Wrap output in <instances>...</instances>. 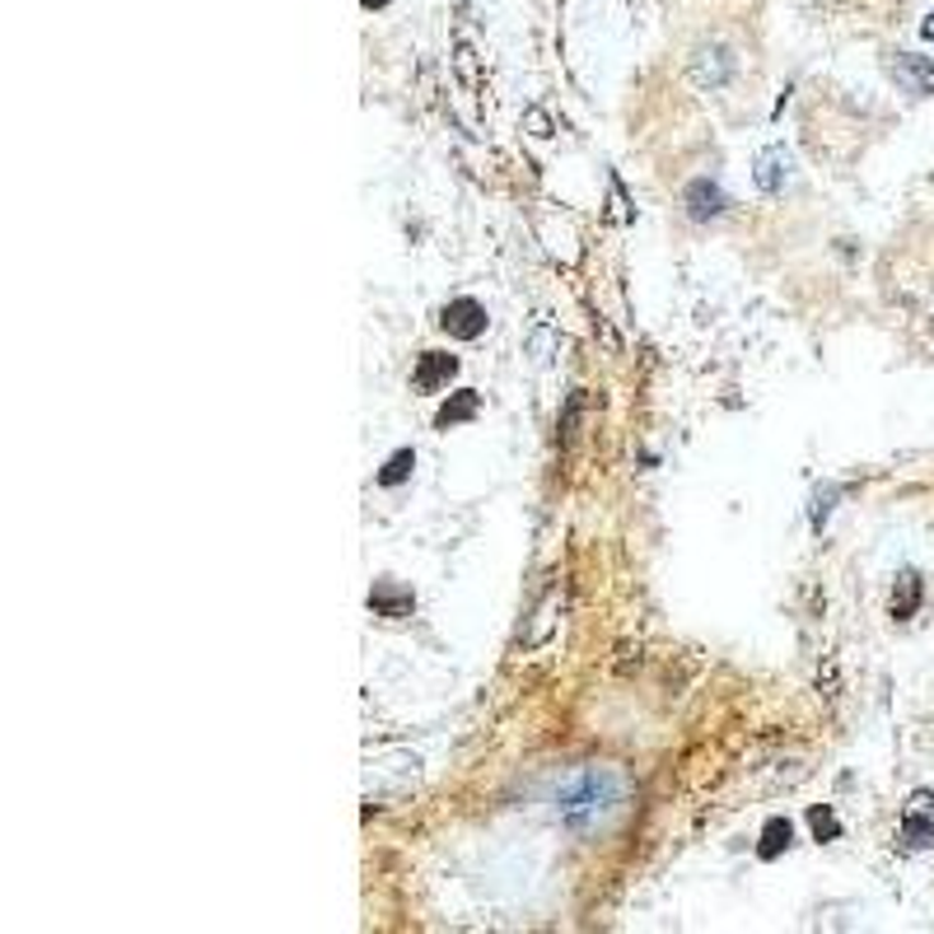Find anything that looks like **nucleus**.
<instances>
[{"label":"nucleus","instance_id":"obj_1","mask_svg":"<svg viewBox=\"0 0 934 934\" xmlns=\"http://www.w3.org/2000/svg\"><path fill=\"white\" fill-rule=\"evenodd\" d=\"M617 804H621V775L608 771V767L580 771L575 781L557 794L561 822L570 827V832H580V837H589V832H598V827H608Z\"/></svg>","mask_w":934,"mask_h":934},{"label":"nucleus","instance_id":"obj_2","mask_svg":"<svg viewBox=\"0 0 934 934\" xmlns=\"http://www.w3.org/2000/svg\"><path fill=\"white\" fill-rule=\"evenodd\" d=\"M902 845L907 851H925L934 845V790H915L902 808Z\"/></svg>","mask_w":934,"mask_h":934},{"label":"nucleus","instance_id":"obj_3","mask_svg":"<svg viewBox=\"0 0 934 934\" xmlns=\"http://www.w3.org/2000/svg\"><path fill=\"white\" fill-rule=\"evenodd\" d=\"M734 47L724 43H711V47H697V57H691V80L701 84V90H720L724 80L734 75Z\"/></svg>","mask_w":934,"mask_h":934},{"label":"nucleus","instance_id":"obj_4","mask_svg":"<svg viewBox=\"0 0 934 934\" xmlns=\"http://www.w3.org/2000/svg\"><path fill=\"white\" fill-rule=\"evenodd\" d=\"M888 71H892V80L902 84L911 98H925V94L934 90V61H930V57H911V51H897V57L888 61Z\"/></svg>","mask_w":934,"mask_h":934},{"label":"nucleus","instance_id":"obj_5","mask_svg":"<svg viewBox=\"0 0 934 934\" xmlns=\"http://www.w3.org/2000/svg\"><path fill=\"white\" fill-rule=\"evenodd\" d=\"M440 327H444L448 337H458V341H472V337L487 332V308H481L477 300H454V304L444 308Z\"/></svg>","mask_w":934,"mask_h":934},{"label":"nucleus","instance_id":"obj_6","mask_svg":"<svg viewBox=\"0 0 934 934\" xmlns=\"http://www.w3.org/2000/svg\"><path fill=\"white\" fill-rule=\"evenodd\" d=\"M454 374H458V360H454V355H444V351H425V355H421V365H417V374H411V384H417L421 393H435V388H444Z\"/></svg>","mask_w":934,"mask_h":934},{"label":"nucleus","instance_id":"obj_7","mask_svg":"<svg viewBox=\"0 0 934 934\" xmlns=\"http://www.w3.org/2000/svg\"><path fill=\"white\" fill-rule=\"evenodd\" d=\"M682 201H687V211L697 215V220H711V215H720L724 206H729V197H724V192H720V187H715L711 178H697V183H687Z\"/></svg>","mask_w":934,"mask_h":934},{"label":"nucleus","instance_id":"obj_8","mask_svg":"<svg viewBox=\"0 0 934 934\" xmlns=\"http://www.w3.org/2000/svg\"><path fill=\"white\" fill-rule=\"evenodd\" d=\"M785 178H790V150L785 145H771V150L757 154V187H762V192H781Z\"/></svg>","mask_w":934,"mask_h":934},{"label":"nucleus","instance_id":"obj_9","mask_svg":"<svg viewBox=\"0 0 934 934\" xmlns=\"http://www.w3.org/2000/svg\"><path fill=\"white\" fill-rule=\"evenodd\" d=\"M370 608H374L378 617H407L411 608H417V598H411L407 589H397L393 580H378L374 589H370Z\"/></svg>","mask_w":934,"mask_h":934},{"label":"nucleus","instance_id":"obj_10","mask_svg":"<svg viewBox=\"0 0 934 934\" xmlns=\"http://www.w3.org/2000/svg\"><path fill=\"white\" fill-rule=\"evenodd\" d=\"M921 594H925L921 575H915V570H902V575H897V584H892V617H897V621H911L915 608H921Z\"/></svg>","mask_w":934,"mask_h":934},{"label":"nucleus","instance_id":"obj_11","mask_svg":"<svg viewBox=\"0 0 934 934\" xmlns=\"http://www.w3.org/2000/svg\"><path fill=\"white\" fill-rule=\"evenodd\" d=\"M477 407H481V397H477L472 388H463V393H454V397H448V402L440 407L435 425H440V430H448V425H458V421H472V417H477Z\"/></svg>","mask_w":934,"mask_h":934},{"label":"nucleus","instance_id":"obj_12","mask_svg":"<svg viewBox=\"0 0 934 934\" xmlns=\"http://www.w3.org/2000/svg\"><path fill=\"white\" fill-rule=\"evenodd\" d=\"M790 841H794V827L785 818H771L762 827V845H757V851H762V860H775L781 851H790Z\"/></svg>","mask_w":934,"mask_h":934},{"label":"nucleus","instance_id":"obj_13","mask_svg":"<svg viewBox=\"0 0 934 934\" xmlns=\"http://www.w3.org/2000/svg\"><path fill=\"white\" fill-rule=\"evenodd\" d=\"M411 467H417V454H411V448H397V454L384 463V472H378V487H397V481H407Z\"/></svg>","mask_w":934,"mask_h":934},{"label":"nucleus","instance_id":"obj_14","mask_svg":"<svg viewBox=\"0 0 934 934\" xmlns=\"http://www.w3.org/2000/svg\"><path fill=\"white\" fill-rule=\"evenodd\" d=\"M808 827H813V837H818V841H837L841 837V822H837L832 808H813L808 813Z\"/></svg>","mask_w":934,"mask_h":934},{"label":"nucleus","instance_id":"obj_15","mask_svg":"<svg viewBox=\"0 0 934 934\" xmlns=\"http://www.w3.org/2000/svg\"><path fill=\"white\" fill-rule=\"evenodd\" d=\"M832 500H837V487H827V495H818V505H813V524H818V528H822L827 510H832Z\"/></svg>","mask_w":934,"mask_h":934},{"label":"nucleus","instance_id":"obj_16","mask_svg":"<svg viewBox=\"0 0 934 934\" xmlns=\"http://www.w3.org/2000/svg\"><path fill=\"white\" fill-rule=\"evenodd\" d=\"M921 33H925V38H934V14H930V20H925V24H921Z\"/></svg>","mask_w":934,"mask_h":934},{"label":"nucleus","instance_id":"obj_17","mask_svg":"<svg viewBox=\"0 0 934 934\" xmlns=\"http://www.w3.org/2000/svg\"><path fill=\"white\" fill-rule=\"evenodd\" d=\"M384 5H388V0H365V10H384Z\"/></svg>","mask_w":934,"mask_h":934}]
</instances>
